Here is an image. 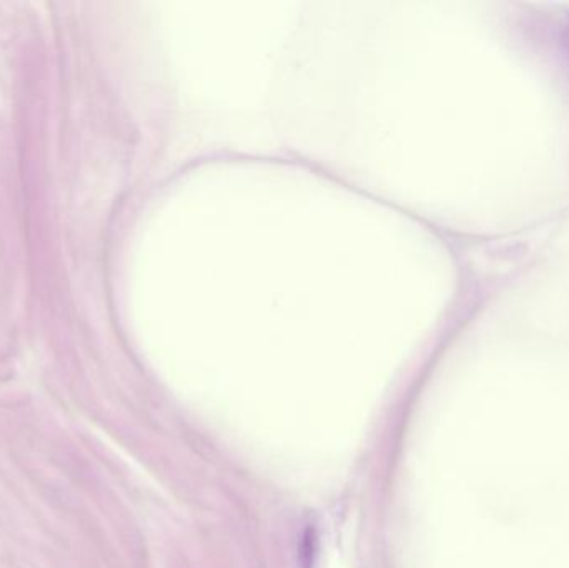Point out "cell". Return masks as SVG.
Returning a JSON list of instances; mask_svg holds the SVG:
<instances>
[{
	"label": "cell",
	"mask_w": 569,
	"mask_h": 568,
	"mask_svg": "<svg viewBox=\"0 0 569 568\" xmlns=\"http://www.w3.org/2000/svg\"><path fill=\"white\" fill-rule=\"evenodd\" d=\"M318 539L317 532L311 527L305 530L303 539L300 546V566L301 568H313L317 559Z\"/></svg>",
	"instance_id": "cell-1"
}]
</instances>
